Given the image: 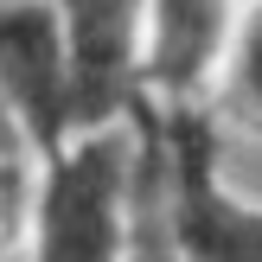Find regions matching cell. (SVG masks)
Wrapping results in <instances>:
<instances>
[{
    "label": "cell",
    "instance_id": "6da1fadb",
    "mask_svg": "<svg viewBox=\"0 0 262 262\" xmlns=\"http://www.w3.org/2000/svg\"><path fill=\"white\" fill-rule=\"evenodd\" d=\"M154 237V122L147 109L90 122L38 154L19 205L13 262H141Z\"/></svg>",
    "mask_w": 262,
    "mask_h": 262
},
{
    "label": "cell",
    "instance_id": "7a4b0ae2",
    "mask_svg": "<svg viewBox=\"0 0 262 262\" xmlns=\"http://www.w3.org/2000/svg\"><path fill=\"white\" fill-rule=\"evenodd\" d=\"M0 122L32 154H51L77 128H90L83 77H77V51L58 0L0 7Z\"/></svg>",
    "mask_w": 262,
    "mask_h": 262
},
{
    "label": "cell",
    "instance_id": "3957f363",
    "mask_svg": "<svg viewBox=\"0 0 262 262\" xmlns=\"http://www.w3.org/2000/svg\"><path fill=\"white\" fill-rule=\"evenodd\" d=\"M243 0H147L141 13V109H205L224 77Z\"/></svg>",
    "mask_w": 262,
    "mask_h": 262
},
{
    "label": "cell",
    "instance_id": "277c9868",
    "mask_svg": "<svg viewBox=\"0 0 262 262\" xmlns=\"http://www.w3.org/2000/svg\"><path fill=\"white\" fill-rule=\"evenodd\" d=\"M205 115H217L224 128H250V135H262V0H243L237 38H230L224 77H217Z\"/></svg>",
    "mask_w": 262,
    "mask_h": 262
},
{
    "label": "cell",
    "instance_id": "5b68a950",
    "mask_svg": "<svg viewBox=\"0 0 262 262\" xmlns=\"http://www.w3.org/2000/svg\"><path fill=\"white\" fill-rule=\"evenodd\" d=\"M141 262H179V256H166V250H160V243H154V237H147V250H141Z\"/></svg>",
    "mask_w": 262,
    "mask_h": 262
},
{
    "label": "cell",
    "instance_id": "8992f818",
    "mask_svg": "<svg viewBox=\"0 0 262 262\" xmlns=\"http://www.w3.org/2000/svg\"><path fill=\"white\" fill-rule=\"evenodd\" d=\"M0 7H19V0H0Z\"/></svg>",
    "mask_w": 262,
    "mask_h": 262
}]
</instances>
